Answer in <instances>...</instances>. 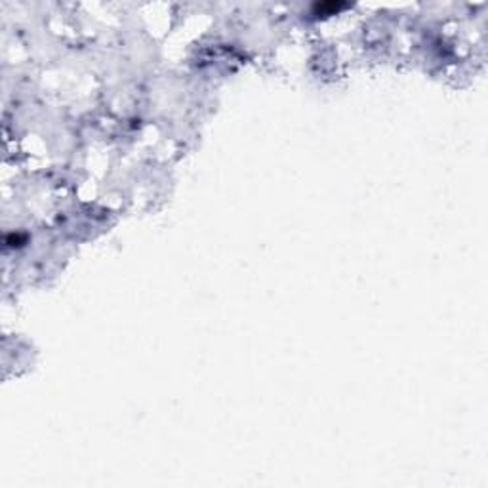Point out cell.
Here are the masks:
<instances>
[{"mask_svg": "<svg viewBox=\"0 0 488 488\" xmlns=\"http://www.w3.org/2000/svg\"><path fill=\"white\" fill-rule=\"evenodd\" d=\"M343 8H347V4H343V2H322V4H317L313 10L317 15H330L334 12L343 10Z\"/></svg>", "mask_w": 488, "mask_h": 488, "instance_id": "obj_1", "label": "cell"}]
</instances>
